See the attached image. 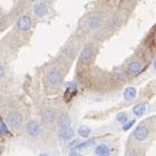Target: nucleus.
<instances>
[{
    "label": "nucleus",
    "instance_id": "obj_1",
    "mask_svg": "<svg viewBox=\"0 0 156 156\" xmlns=\"http://www.w3.org/2000/svg\"><path fill=\"white\" fill-rule=\"evenodd\" d=\"M85 23H86V27H87L88 29L91 30V31H95V30H97L101 26L103 18L101 16H98V15H91V16L87 17Z\"/></svg>",
    "mask_w": 156,
    "mask_h": 156
},
{
    "label": "nucleus",
    "instance_id": "obj_2",
    "mask_svg": "<svg viewBox=\"0 0 156 156\" xmlns=\"http://www.w3.org/2000/svg\"><path fill=\"white\" fill-rule=\"evenodd\" d=\"M62 72L58 69H51L50 72L47 74V80L51 86H58L62 83Z\"/></svg>",
    "mask_w": 156,
    "mask_h": 156
},
{
    "label": "nucleus",
    "instance_id": "obj_3",
    "mask_svg": "<svg viewBox=\"0 0 156 156\" xmlns=\"http://www.w3.org/2000/svg\"><path fill=\"white\" fill-rule=\"evenodd\" d=\"M7 122L12 128H18L23 124V115L18 112H10L7 115Z\"/></svg>",
    "mask_w": 156,
    "mask_h": 156
},
{
    "label": "nucleus",
    "instance_id": "obj_4",
    "mask_svg": "<svg viewBox=\"0 0 156 156\" xmlns=\"http://www.w3.org/2000/svg\"><path fill=\"white\" fill-rule=\"evenodd\" d=\"M31 26H33V20L28 15H23L19 19L17 20V28L23 33L28 31L31 28Z\"/></svg>",
    "mask_w": 156,
    "mask_h": 156
},
{
    "label": "nucleus",
    "instance_id": "obj_5",
    "mask_svg": "<svg viewBox=\"0 0 156 156\" xmlns=\"http://www.w3.org/2000/svg\"><path fill=\"white\" fill-rule=\"evenodd\" d=\"M27 134L31 137H38L41 134V126L40 124H38L36 120H30L29 123L27 124Z\"/></svg>",
    "mask_w": 156,
    "mask_h": 156
},
{
    "label": "nucleus",
    "instance_id": "obj_6",
    "mask_svg": "<svg viewBox=\"0 0 156 156\" xmlns=\"http://www.w3.org/2000/svg\"><path fill=\"white\" fill-rule=\"evenodd\" d=\"M150 135V129L145 125H140L136 127V129L134 130V137L138 142H143Z\"/></svg>",
    "mask_w": 156,
    "mask_h": 156
},
{
    "label": "nucleus",
    "instance_id": "obj_7",
    "mask_svg": "<svg viewBox=\"0 0 156 156\" xmlns=\"http://www.w3.org/2000/svg\"><path fill=\"white\" fill-rule=\"evenodd\" d=\"M41 119L42 123L45 124L46 126H52L56 122L55 112L52 111V109H45V111L42 112Z\"/></svg>",
    "mask_w": 156,
    "mask_h": 156
},
{
    "label": "nucleus",
    "instance_id": "obj_8",
    "mask_svg": "<svg viewBox=\"0 0 156 156\" xmlns=\"http://www.w3.org/2000/svg\"><path fill=\"white\" fill-rule=\"evenodd\" d=\"M34 13L37 18H44L48 13V7L45 2H36L34 5Z\"/></svg>",
    "mask_w": 156,
    "mask_h": 156
},
{
    "label": "nucleus",
    "instance_id": "obj_9",
    "mask_svg": "<svg viewBox=\"0 0 156 156\" xmlns=\"http://www.w3.org/2000/svg\"><path fill=\"white\" fill-rule=\"evenodd\" d=\"M94 57V50L91 48L90 46H86L84 47V49L80 51V55H79V60L81 62H85V64H87L89 62L93 59Z\"/></svg>",
    "mask_w": 156,
    "mask_h": 156
},
{
    "label": "nucleus",
    "instance_id": "obj_10",
    "mask_svg": "<svg viewBox=\"0 0 156 156\" xmlns=\"http://www.w3.org/2000/svg\"><path fill=\"white\" fill-rule=\"evenodd\" d=\"M142 70V64L138 60H133L127 65V73L130 75H136Z\"/></svg>",
    "mask_w": 156,
    "mask_h": 156
},
{
    "label": "nucleus",
    "instance_id": "obj_11",
    "mask_svg": "<svg viewBox=\"0 0 156 156\" xmlns=\"http://www.w3.org/2000/svg\"><path fill=\"white\" fill-rule=\"evenodd\" d=\"M58 136L62 140H69L74 136V130L70 127H66V128H59Z\"/></svg>",
    "mask_w": 156,
    "mask_h": 156
},
{
    "label": "nucleus",
    "instance_id": "obj_12",
    "mask_svg": "<svg viewBox=\"0 0 156 156\" xmlns=\"http://www.w3.org/2000/svg\"><path fill=\"white\" fill-rule=\"evenodd\" d=\"M58 126L59 128H66V127H70V117L66 113H62L58 117Z\"/></svg>",
    "mask_w": 156,
    "mask_h": 156
},
{
    "label": "nucleus",
    "instance_id": "obj_13",
    "mask_svg": "<svg viewBox=\"0 0 156 156\" xmlns=\"http://www.w3.org/2000/svg\"><path fill=\"white\" fill-rule=\"evenodd\" d=\"M95 154L97 156H109L111 155V150L107 145L101 144L95 148Z\"/></svg>",
    "mask_w": 156,
    "mask_h": 156
},
{
    "label": "nucleus",
    "instance_id": "obj_14",
    "mask_svg": "<svg viewBox=\"0 0 156 156\" xmlns=\"http://www.w3.org/2000/svg\"><path fill=\"white\" fill-rule=\"evenodd\" d=\"M135 97H136V89L134 87H127L124 90V98L126 101H133Z\"/></svg>",
    "mask_w": 156,
    "mask_h": 156
},
{
    "label": "nucleus",
    "instance_id": "obj_15",
    "mask_svg": "<svg viewBox=\"0 0 156 156\" xmlns=\"http://www.w3.org/2000/svg\"><path fill=\"white\" fill-rule=\"evenodd\" d=\"M145 112H146V105L145 104H137L133 108V113L136 116H142Z\"/></svg>",
    "mask_w": 156,
    "mask_h": 156
},
{
    "label": "nucleus",
    "instance_id": "obj_16",
    "mask_svg": "<svg viewBox=\"0 0 156 156\" xmlns=\"http://www.w3.org/2000/svg\"><path fill=\"white\" fill-rule=\"evenodd\" d=\"M64 54L68 59H74L76 57V49L74 47H68L64 50Z\"/></svg>",
    "mask_w": 156,
    "mask_h": 156
},
{
    "label": "nucleus",
    "instance_id": "obj_17",
    "mask_svg": "<svg viewBox=\"0 0 156 156\" xmlns=\"http://www.w3.org/2000/svg\"><path fill=\"white\" fill-rule=\"evenodd\" d=\"M78 134H79L81 137L87 138V137L89 136V134H90V129H89L87 126H81L80 128L78 129Z\"/></svg>",
    "mask_w": 156,
    "mask_h": 156
},
{
    "label": "nucleus",
    "instance_id": "obj_18",
    "mask_svg": "<svg viewBox=\"0 0 156 156\" xmlns=\"http://www.w3.org/2000/svg\"><path fill=\"white\" fill-rule=\"evenodd\" d=\"M116 120H117V122H119V123H123V124L126 123V120H127L126 113H119V114H117Z\"/></svg>",
    "mask_w": 156,
    "mask_h": 156
},
{
    "label": "nucleus",
    "instance_id": "obj_19",
    "mask_svg": "<svg viewBox=\"0 0 156 156\" xmlns=\"http://www.w3.org/2000/svg\"><path fill=\"white\" fill-rule=\"evenodd\" d=\"M0 133L2 135H7L8 134V127H7V124H5L2 119H0Z\"/></svg>",
    "mask_w": 156,
    "mask_h": 156
},
{
    "label": "nucleus",
    "instance_id": "obj_20",
    "mask_svg": "<svg viewBox=\"0 0 156 156\" xmlns=\"http://www.w3.org/2000/svg\"><path fill=\"white\" fill-rule=\"evenodd\" d=\"M134 124H135V120H134V119L129 120V122H127L126 124H124V125H123V129L124 130H128L130 128V127L133 126Z\"/></svg>",
    "mask_w": 156,
    "mask_h": 156
},
{
    "label": "nucleus",
    "instance_id": "obj_21",
    "mask_svg": "<svg viewBox=\"0 0 156 156\" xmlns=\"http://www.w3.org/2000/svg\"><path fill=\"white\" fill-rule=\"evenodd\" d=\"M151 41H152V46L156 49V30L153 33L152 35V38H151Z\"/></svg>",
    "mask_w": 156,
    "mask_h": 156
},
{
    "label": "nucleus",
    "instance_id": "obj_22",
    "mask_svg": "<svg viewBox=\"0 0 156 156\" xmlns=\"http://www.w3.org/2000/svg\"><path fill=\"white\" fill-rule=\"evenodd\" d=\"M5 73H6V69H5V66L0 62V78L5 76Z\"/></svg>",
    "mask_w": 156,
    "mask_h": 156
},
{
    "label": "nucleus",
    "instance_id": "obj_23",
    "mask_svg": "<svg viewBox=\"0 0 156 156\" xmlns=\"http://www.w3.org/2000/svg\"><path fill=\"white\" fill-rule=\"evenodd\" d=\"M68 156H80V154H78V153H75V152H73V153H70Z\"/></svg>",
    "mask_w": 156,
    "mask_h": 156
},
{
    "label": "nucleus",
    "instance_id": "obj_24",
    "mask_svg": "<svg viewBox=\"0 0 156 156\" xmlns=\"http://www.w3.org/2000/svg\"><path fill=\"white\" fill-rule=\"evenodd\" d=\"M39 156H51V155H49L48 153H42V154H40Z\"/></svg>",
    "mask_w": 156,
    "mask_h": 156
},
{
    "label": "nucleus",
    "instance_id": "obj_25",
    "mask_svg": "<svg viewBox=\"0 0 156 156\" xmlns=\"http://www.w3.org/2000/svg\"><path fill=\"white\" fill-rule=\"evenodd\" d=\"M153 66H154V69L156 70V59L154 60V64H153Z\"/></svg>",
    "mask_w": 156,
    "mask_h": 156
},
{
    "label": "nucleus",
    "instance_id": "obj_26",
    "mask_svg": "<svg viewBox=\"0 0 156 156\" xmlns=\"http://www.w3.org/2000/svg\"><path fill=\"white\" fill-rule=\"evenodd\" d=\"M2 150H3V147H2V146H0V153L2 152Z\"/></svg>",
    "mask_w": 156,
    "mask_h": 156
}]
</instances>
